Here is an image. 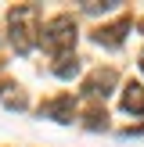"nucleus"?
Here are the masks:
<instances>
[{"label": "nucleus", "instance_id": "nucleus-2", "mask_svg": "<svg viewBox=\"0 0 144 147\" xmlns=\"http://www.w3.org/2000/svg\"><path fill=\"white\" fill-rule=\"evenodd\" d=\"M76 36H79L76 18H72V14H54L50 22H43V36H40V43H43L54 57H61V54H72Z\"/></svg>", "mask_w": 144, "mask_h": 147}, {"label": "nucleus", "instance_id": "nucleus-6", "mask_svg": "<svg viewBox=\"0 0 144 147\" xmlns=\"http://www.w3.org/2000/svg\"><path fill=\"white\" fill-rule=\"evenodd\" d=\"M122 111L126 115H144V86L141 83L122 86Z\"/></svg>", "mask_w": 144, "mask_h": 147}, {"label": "nucleus", "instance_id": "nucleus-7", "mask_svg": "<svg viewBox=\"0 0 144 147\" xmlns=\"http://www.w3.org/2000/svg\"><path fill=\"white\" fill-rule=\"evenodd\" d=\"M50 72H54L58 79H76V76H79V57H76V54H61V57H54Z\"/></svg>", "mask_w": 144, "mask_h": 147}, {"label": "nucleus", "instance_id": "nucleus-5", "mask_svg": "<svg viewBox=\"0 0 144 147\" xmlns=\"http://www.w3.org/2000/svg\"><path fill=\"white\" fill-rule=\"evenodd\" d=\"M130 25H133L130 18H119V22H112V25H101L97 32H94V43H97V47H108V50L122 47V40H126Z\"/></svg>", "mask_w": 144, "mask_h": 147}, {"label": "nucleus", "instance_id": "nucleus-10", "mask_svg": "<svg viewBox=\"0 0 144 147\" xmlns=\"http://www.w3.org/2000/svg\"><path fill=\"white\" fill-rule=\"evenodd\" d=\"M141 68H144V57H141Z\"/></svg>", "mask_w": 144, "mask_h": 147}, {"label": "nucleus", "instance_id": "nucleus-11", "mask_svg": "<svg viewBox=\"0 0 144 147\" xmlns=\"http://www.w3.org/2000/svg\"><path fill=\"white\" fill-rule=\"evenodd\" d=\"M141 29H144V22H141Z\"/></svg>", "mask_w": 144, "mask_h": 147}, {"label": "nucleus", "instance_id": "nucleus-9", "mask_svg": "<svg viewBox=\"0 0 144 147\" xmlns=\"http://www.w3.org/2000/svg\"><path fill=\"white\" fill-rule=\"evenodd\" d=\"M108 115L105 111H90V115H86V129H108Z\"/></svg>", "mask_w": 144, "mask_h": 147}, {"label": "nucleus", "instance_id": "nucleus-4", "mask_svg": "<svg viewBox=\"0 0 144 147\" xmlns=\"http://www.w3.org/2000/svg\"><path fill=\"white\" fill-rule=\"evenodd\" d=\"M40 115H43V119H54V122H61V126H69V122L76 119V100H72V93H61V97L47 100V104L40 108Z\"/></svg>", "mask_w": 144, "mask_h": 147}, {"label": "nucleus", "instance_id": "nucleus-3", "mask_svg": "<svg viewBox=\"0 0 144 147\" xmlns=\"http://www.w3.org/2000/svg\"><path fill=\"white\" fill-rule=\"evenodd\" d=\"M119 86V76H115V68H97V72H90L86 76V83H83V93L86 97H94V100H105L108 93Z\"/></svg>", "mask_w": 144, "mask_h": 147}, {"label": "nucleus", "instance_id": "nucleus-1", "mask_svg": "<svg viewBox=\"0 0 144 147\" xmlns=\"http://www.w3.org/2000/svg\"><path fill=\"white\" fill-rule=\"evenodd\" d=\"M43 36V25H40V11L36 4H14L11 14H7V40H11L14 54H33L36 43Z\"/></svg>", "mask_w": 144, "mask_h": 147}, {"label": "nucleus", "instance_id": "nucleus-8", "mask_svg": "<svg viewBox=\"0 0 144 147\" xmlns=\"http://www.w3.org/2000/svg\"><path fill=\"white\" fill-rule=\"evenodd\" d=\"M0 100H4L7 108H14V111H25V93H22L18 86H11V83L0 86Z\"/></svg>", "mask_w": 144, "mask_h": 147}]
</instances>
